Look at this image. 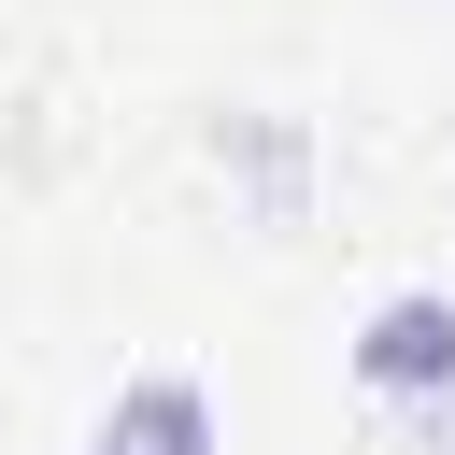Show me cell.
Wrapping results in <instances>:
<instances>
[{
  "instance_id": "obj_1",
  "label": "cell",
  "mask_w": 455,
  "mask_h": 455,
  "mask_svg": "<svg viewBox=\"0 0 455 455\" xmlns=\"http://www.w3.org/2000/svg\"><path fill=\"white\" fill-rule=\"evenodd\" d=\"M341 355H355L370 398L427 412V398H455V299H441V284H398V299H370V327H355Z\"/></svg>"
},
{
  "instance_id": "obj_3",
  "label": "cell",
  "mask_w": 455,
  "mask_h": 455,
  "mask_svg": "<svg viewBox=\"0 0 455 455\" xmlns=\"http://www.w3.org/2000/svg\"><path fill=\"white\" fill-rule=\"evenodd\" d=\"M228 156H242L270 199H299V142H284V128H228Z\"/></svg>"
},
{
  "instance_id": "obj_2",
  "label": "cell",
  "mask_w": 455,
  "mask_h": 455,
  "mask_svg": "<svg viewBox=\"0 0 455 455\" xmlns=\"http://www.w3.org/2000/svg\"><path fill=\"white\" fill-rule=\"evenodd\" d=\"M85 455H213V384L199 370H128L85 427Z\"/></svg>"
}]
</instances>
